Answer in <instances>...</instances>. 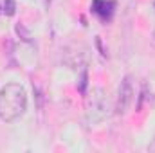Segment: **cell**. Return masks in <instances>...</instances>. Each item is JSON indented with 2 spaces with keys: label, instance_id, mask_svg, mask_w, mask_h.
I'll use <instances>...</instances> for the list:
<instances>
[{
  "label": "cell",
  "instance_id": "cell-1",
  "mask_svg": "<svg viewBox=\"0 0 155 153\" xmlns=\"http://www.w3.org/2000/svg\"><path fill=\"white\" fill-rule=\"evenodd\" d=\"M27 110V92L20 83H7L0 88V121L16 122Z\"/></svg>",
  "mask_w": 155,
  "mask_h": 153
},
{
  "label": "cell",
  "instance_id": "cell-2",
  "mask_svg": "<svg viewBox=\"0 0 155 153\" xmlns=\"http://www.w3.org/2000/svg\"><path fill=\"white\" fill-rule=\"evenodd\" d=\"M110 99L105 88L101 86H94L88 92L87 97V105H85V122L87 126H96L99 122H103L108 115H110Z\"/></svg>",
  "mask_w": 155,
  "mask_h": 153
},
{
  "label": "cell",
  "instance_id": "cell-3",
  "mask_svg": "<svg viewBox=\"0 0 155 153\" xmlns=\"http://www.w3.org/2000/svg\"><path fill=\"white\" fill-rule=\"evenodd\" d=\"M132 101H134V85H132V79L126 76L123 81H121L119 90H117L116 114L117 115H124L128 110H130Z\"/></svg>",
  "mask_w": 155,
  "mask_h": 153
},
{
  "label": "cell",
  "instance_id": "cell-4",
  "mask_svg": "<svg viewBox=\"0 0 155 153\" xmlns=\"http://www.w3.org/2000/svg\"><path fill=\"white\" fill-rule=\"evenodd\" d=\"M90 11L101 22H110L114 13H116V2L114 0H92Z\"/></svg>",
  "mask_w": 155,
  "mask_h": 153
},
{
  "label": "cell",
  "instance_id": "cell-5",
  "mask_svg": "<svg viewBox=\"0 0 155 153\" xmlns=\"http://www.w3.org/2000/svg\"><path fill=\"white\" fill-rule=\"evenodd\" d=\"M87 86H88V74L83 69L81 70V76H79V85H78V90H79L81 96H87Z\"/></svg>",
  "mask_w": 155,
  "mask_h": 153
},
{
  "label": "cell",
  "instance_id": "cell-6",
  "mask_svg": "<svg viewBox=\"0 0 155 153\" xmlns=\"http://www.w3.org/2000/svg\"><path fill=\"white\" fill-rule=\"evenodd\" d=\"M2 13H5V16H13L16 13V2L15 0H4Z\"/></svg>",
  "mask_w": 155,
  "mask_h": 153
},
{
  "label": "cell",
  "instance_id": "cell-7",
  "mask_svg": "<svg viewBox=\"0 0 155 153\" xmlns=\"http://www.w3.org/2000/svg\"><path fill=\"white\" fill-rule=\"evenodd\" d=\"M148 151H153L155 153V137H153V141L150 142V146H148Z\"/></svg>",
  "mask_w": 155,
  "mask_h": 153
}]
</instances>
